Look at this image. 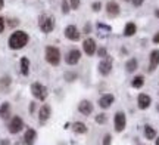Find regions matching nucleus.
Wrapping results in <instances>:
<instances>
[{"label": "nucleus", "instance_id": "1", "mask_svg": "<svg viewBox=\"0 0 159 145\" xmlns=\"http://www.w3.org/2000/svg\"><path fill=\"white\" fill-rule=\"evenodd\" d=\"M28 40H30V37L25 31H15V33L9 37V47L13 49V51L22 49V47L28 43Z\"/></svg>", "mask_w": 159, "mask_h": 145}, {"label": "nucleus", "instance_id": "2", "mask_svg": "<svg viewBox=\"0 0 159 145\" xmlns=\"http://www.w3.org/2000/svg\"><path fill=\"white\" fill-rule=\"evenodd\" d=\"M46 61L50 65H57L61 62V51L55 46L46 47Z\"/></svg>", "mask_w": 159, "mask_h": 145}, {"label": "nucleus", "instance_id": "3", "mask_svg": "<svg viewBox=\"0 0 159 145\" xmlns=\"http://www.w3.org/2000/svg\"><path fill=\"white\" fill-rule=\"evenodd\" d=\"M31 93L34 95L35 99L44 101V99L47 98V87L43 86L41 83H33V85H31Z\"/></svg>", "mask_w": 159, "mask_h": 145}, {"label": "nucleus", "instance_id": "4", "mask_svg": "<svg viewBox=\"0 0 159 145\" xmlns=\"http://www.w3.org/2000/svg\"><path fill=\"white\" fill-rule=\"evenodd\" d=\"M53 28H55V18L53 17L44 15V17L40 18V30L43 33H50V31H53Z\"/></svg>", "mask_w": 159, "mask_h": 145}, {"label": "nucleus", "instance_id": "5", "mask_svg": "<svg viewBox=\"0 0 159 145\" xmlns=\"http://www.w3.org/2000/svg\"><path fill=\"white\" fill-rule=\"evenodd\" d=\"M112 61H114V58L109 56V55L103 56V59L99 64V73L102 75H108L111 73V70H112Z\"/></svg>", "mask_w": 159, "mask_h": 145}, {"label": "nucleus", "instance_id": "6", "mask_svg": "<svg viewBox=\"0 0 159 145\" xmlns=\"http://www.w3.org/2000/svg\"><path fill=\"white\" fill-rule=\"evenodd\" d=\"M114 123H115V130L116 132H122L127 126V117L122 111H118L114 117Z\"/></svg>", "mask_w": 159, "mask_h": 145}, {"label": "nucleus", "instance_id": "7", "mask_svg": "<svg viewBox=\"0 0 159 145\" xmlns=\"http://www.w3.org/2000/svg\"><path fill=\"white\" fill-rule=\"evenodd\" d=\"M24 129V122H22V118L19 116H15V117H12V120L11 123H9V132L11 133H19L21 130Z\"/></svg>", "mask_w": 159, "mask_h": 145}, {"label": "nucleus", "instance_id": "8", "mask_svg": "<svg viewBox=\"0 0 159 145\" xmlns=\"http://www.w3.org/2000/svg\"><path fill=\"white\" fill-rule=\"evenodd\" d=\"M65 36H66V39H69V40H72V41L80 40V37H81L78 28H77L75 25H68V27L65 28Z\"/></svg>", "mask_w": 159, "mask_h": 145}, {"label": "nucleus", "instance_id": "9", "mask_svg": "<svg viewBox=\"0 0 159 145\" xmlns=\"http://www.w3.org/2000/svg\"><path fill=\"white\" fill-rule=\"evenodd\" d=\"M80 58H81V52H80L78 49H72V51H69L68 55H66V64L68 65H75L78 64Z\"/></svg>", "mask_w": 159, "mask_h": 145}, {"label": "nucleus", "instance_id": "10", "mask_svg": "<svg viewBox=\"0 0 159 145\" xmlns=\"http://www.w3.org/2000/svg\"><path fill=\"white\" fill-rule=\"evenodd\" d=\"M83 49H84L85 55H89V56H91V55H94V52H96V41L93 40V39H85L84 43H83Z\"/></svg>", "mask_w": 159, "mask_h": 145}, {"label": "nucleus", "instance_id": "11", "mask_svg": "<svg viewBox=\"0 0 159 145\" xmlns=\"http://www.w3.org/2000/svg\"><path fill=\"white\" fill-rule=\"evenodd\" d=\"M78 111L81 114H84V116H90L93 113V104L90 101H87V99H83L78 104Z\"/></svg>", "mask_w": 159, "mask_h": 145}, {"label": "nucleus", "instance_id": "12", "mask_svg": "<svg viewBox=\"0 0 159 145\" xmlns=\"http://www.w3.org/2000/svg\"><path fill=\"white\" fill-rule=\"evenodd\" d=\"M114 101H115L114 95H112V93H106V95H103L102 98L99 99V107L103 108V110H106V108H109V107L112 105Z\"/></svg>", "mask_w": 159, "mask_h": 145}, {"label": "nucleus", "instance_id": "13", "mask_svg": "<svg viewBox=\"0 0 159 145\" xmlns=\"http://www.w3.org/2000/svg\"><path fill=\"white\" fill-rule=\"evenodd\" d=\"M52 114V110H50V105L44 104L39 111V117H40V123H46L49 120V117Z\"/></svg>", "mask_w": 159, "mask_h": 145}, {"label": "nucleus", "instance_id": "14", "mask_svg": "<svg viewBox=\"0 0 159 145\" xmlns=\"http://www.w3.org/2000/svg\"><path fill=\"white\" fill-rule=\"evenodd\" d=\"M137 101H139V108H140V110H146V108H149V105L152 104L150 96L146 95V93H140L139 98H137Z\"/></svg>", "mask_w": 159, "mask_h": 145}, {"label": "nucleus", "instance_id": "15", "mask_svg": "<svg viewBox=\"0 0 159 145\" xmlns=\"http://www.w3.org/2000/svg\"><path fill=\"white\" fill-rule=\"evenodd\" d=\"M35 138H37V132H35L34 129H27V132L24 135V142L25 145H34L35 142Z\"/></svg>", "mask_w": 159, "mask_h": 145}, {"label": "nucleus", "instance_id": "16", "mask_svg": "<svg viewBox=\"0 0 159 145\" xmlns=\"http://www.w3.org/2000/svg\"><path fill=\"white\" fill-rule=\"evenodd\" d=\"M106 12H108L109 17H118L119 15V5L114 0H111L108 2V5H106Z\"/></svg>", "mask_w": 159, "mask_h": 145}, {"label": "nucleus", "instance_id": "17", "mask_svg": "<svg viewBox=\"0 0 159 145\" xmlns=\"http://www.w3.org/2000/svg\"><path fill=\"white\" fill-rule=\"evenodd\" d=\"M159 65V51H152L150 52V64H149V73L156 70Z\"/></svg>", "mask_w": 159, "mask_h": 145}, {"label": "nucleus", "instance_id": "18", "mask_svg": "<svg viewBox=\"0 0 159 145\" xmlns=\"http://www.w3.org/2000/svg\"><path fill=\"white\" fill-rule=\"evenodd\" d=\"M0 117L3 120H7L11 117V104L9 102H3L2 107H0Z\"/></svg>", "mask_w": 159, "mask_h": 145}, {"label": "nucleus", "instance_id": "19", "mask_svg": "<svg viewBox=\"0 0 159 145\" xmlns=\"http://www.w3.org/2000/svg\"><path fill=\"white\" fill-rule=\"evenodd\" d=\"M72 130H74L75 133H81V135L87 133V126L81 122H75V123H72Z\"/></svg>", "mask_w": 159, "mask_h": 145}, {"label": "nucleus", "instance_id": "20", "mask_svg": "<svg viewBox=\"0 0 159 145\" xmlns=\"http://www.w3.org/2000/svg\"><path fill=\"white\" fill-rule=\"evenodd\" d=\"M136 24L134 22H128L127 25H125V28H124V36L125 37H131V36H134L136 34Z\"/></svg>", "mask_w": 159, "mask_h": 145}, {"label": "nucleus", "instance_id": "21", "mask_svg": "<svg viewBox=\"0 0 159 145\" xmlns=\"http://www.w3.org/2000/svg\"><path fill=\"white\" fill-rule=\"evenodd\" d=\"M137 59L136 58H130L127 62H125V70L128 71V73H133V71L137 70Z\"/></svg>", "mask_w": 159, "mask_h": 145}, {"label": "nucleus", "instance_id": "22", "mask_svg": "<svg viewBox=\"0 0 159 145\" xmlns=\"http://www.w3.org/2000/svg\"><path fill=\"white\" fill-rule=\"evenodd\" d=\"M21 73L24 75H28V73H30V59L27 56H24L21 59Z\"/></svg>", "mask_w": 159, "mask_h": 145}, {"label": "nucleus", "instance_id": "23", "mask_svg": "<svg viewBox=\"0 0 159 145\" xmlns=\"http://www.w3.org/2000/svg\"><path fill=\"white\" fill-rule=\"evenodd\" d=\"M144 136H146L148 139H155V138H156V130H155L152 126L146 124V126H144Z\"/></svg>", "mask_w": 159, "mask_h": 145}, {"label": "nucleus", "instance_id": "24", "mask_svg": "<svg viewBox=\"0 0 159 145\" xmlns=\"http://www.w3.org/2000/svg\"><path fill=\"white\" fill-rule=\"evenodd\" d=\"M143 85H144V77H143V75H137V77H134L133 81H131V86L134 87V89H140Z\"/></svg>", "mask_w": 159, "mask_h": 145}, {"label": "nucleus", "instance_id": "25", "mask_svg": "<svg viewBox=\"0 0 159 145\" xmlns=\"http://www.w3.org/2000/svg\"><path fill=\"white\" fill-rule=\"evenodd\" d=\"M96 123L97 124H105V123H106V114H97Z\"/></svg>", "mask_w": 159, "mask_h": 145}, {"label": "nucleus", "instance_id": "26", "mask_svg": "<svg viewBox=\"0 0 159 145\" xmlns=\"http://www.w3.org/2000/svg\"><path fill=\"white\" fill-rule=\"evenodd\" d=\"M62 12L63 13H68L69 12V5H68V2H66V0H63L62 2Z\"/></svg>", "mask_w": 159, "mask_h": 145}, {"label": "nucleus", "instance_id": "27", "mask_svg": "<svg viewBox=\"0 0 159 145\" xmlns=\"http://www.w3.org/2000/svg\"><path fill=\"white\" fill-rule=\"evenodd\" d=\"M111 141H112V136L111 135H105V138H103V144L102 145H111Z\"/></svg>", "mask_w": 159, "mask_h": 145}, {"label": "nucleus", "instance_id": "28", "mask_svg": "<svg viewBox=\"0 0 159 145\" xmlns=\"http://www.w3.org/2000/svg\"><path fill=\"white\" fill-rule=\"evenodd\" d=\"M71 2V7L72 9H78L80 7V0H69Z\"/></svg>", "mask_w": 159, "mask_h": 145}, {"label": "nucleus", "instance_id": "29", "mask_svg": "<svg viewBox=\"0 0 159 145\" xmlns=\"http://www.w3.org/2000/svg\"><path fill=\"white\" fill-rule=\"evenodd\" d=\"M97 53H99L100 58H103V56H106V49H105V47H100V49L97 51Z\"/></svg>", "mask_w": 159, "mask_h": 145}, {"label": "nucleus", "instance_id": "30", "mask_svg": "<svg viewBox=\"0 0 159 145\" xmlns=\"http://www.w3.org/2000/svg\"><path fill=\"white\" fill-rule=\"evenodd\" d=\"M131 2H133V5H134V6L137 7V6H142L144 0H131Z\"/></svg>", "mask_w": 159, "mask_h": 145}, {"label": "nucleus", "instance_id": "31", "mask_svg": "<svg viewBox=\"0 0 159 145\" xmlns=\"http://www.w3.org/2000/svg\"><path fill=\"white\" fill-rule=\"evenodd\" d=\"M3 30H5V19L0 18V33H3Z\"/></svg>", "mask_w": 159, "mask_h": 145}, {"label": "nucleus", "instance_id": "32", "mask_svg": "<svg viewBox=\"0 0 159 145\" xmlns=\"http://www.w3.org/2000/svg\"><path fill=\"white\" fill-rule=\"evenodd\" d=\"M65 77H66V80H68V81H72L75 77H77V74H66Z\"/></svg>", "mask_w": 159, "mask_h": 145}, {"label": "nucleus", "instance_id": "33", "mask_svg": "<svg viewBox=\"0 0 159 145\" xmlns=\"http://www.w3.org/2000/svg\"><path fill=\"white\" fill-rule=\"evenodd\" d=\"M100 7H102V5H100V3H99V2H96V3H94V5H93V9H94V11H99V9H100Z\"/></svg>", "mask_w": 159, "mask_h": 145}, {"label": "nucleus", "instance_id": "34", "mask_svg": "<svg viewBox=\"0 0 159 145\" xmlns=\"http://www.w3.org/2000/svg\"><path fill=\"white\" fill-rule=\"evenodd\" d=\"M153 43H159V31L155 34V37H153Z\"/></svg>", "mask_w": 159, "mask_h": 145}, {"label": "nucleus", "instance_id": "35", "mask_svg": "<svg viewBox=\"0 0 159 145\" xmlns=\"http://www.w3.org/2000/svg\"><path fill=\"white\" fill-rule=\"evenodd\" d=\"M0 145H11V142H9L7 139H2L0 141Z\"/></svg>", "mask_w": 159, "mask_h": 145}, {"label": "nucleus", "instance_id": "36", "mask_svg": "<svg viewBox=\"0 0 159 145\" xmlns=\"http://www.w3.org/2000/svg\"><path fill=\"white\" fill-rule=\"evenodd\" d=\"M34 102H31V104H30V111H31V113H33V111H34V108H35V107H34Z\"/></svg>", "mask_w": 159, "mask_h": 145}, {"label": "nucleus", "instance_id": "37", "mask_svg": "<svg viewBox=\"0 0 159 145\" xmlns=\"http://www.w3.org/2000/svg\"><path fill=\"white\" fill-rule=\"evenodd\" d=\"M3 7V0H0V9Z\"/></svg>", "mask_w": 159, "mask_h": 145}, {"label": "nucleus", "instance_id": "38", "mask_svg": "<svg viewBox=\"0 0 159 145\" xmlns=\"http://www.w3.org/2000/svg\"><path fill=\"white\" fill-rule=\"evenodd\" d=\"M155 15H156V17L159 18V9H158V11H156V13H155Z\"/></svg>", "mask_w": 159, "mask_h": 145}, {"label": "nucleus", "instance_id": "39", "mask_svg": "<svg viewBox=\"0 0 159 145\" xmlns=\"http://www.w3.org/2000/svg\"><path fill=\"white\" fill-rule=\"evenodd\" d=\"M156 145H159V136H158V139H156Z\"/></svg>", "mask_w": 159, "mask_h": 145}, {"label": "nucleus", "instance_id": "40", "mask_svg": "<svg viewBox=\"0 0 159 145\" xmlns=\"http://www.w3.org/2000/svg\"><path fill=\"white\" fill-rule=\"evenodd\" d=\"M156 110H158V111H159V104H158V105H156Z\"/></svg>", "mask_w": 159, "mask_h": 145}, {"label": "nucleus", "instance_id": "41", "mask_svg": "<svg viewBox=\"0 0 159 145\" xmlns=\"http://www.w3.org/2000/svg\"><path fill=\"white\" fill-rule=\"evenodd\" d=\"M124 2H131V0H124Z\"/></svg>", "mask_w": 159, "mask_h": 145}]
</instances>
